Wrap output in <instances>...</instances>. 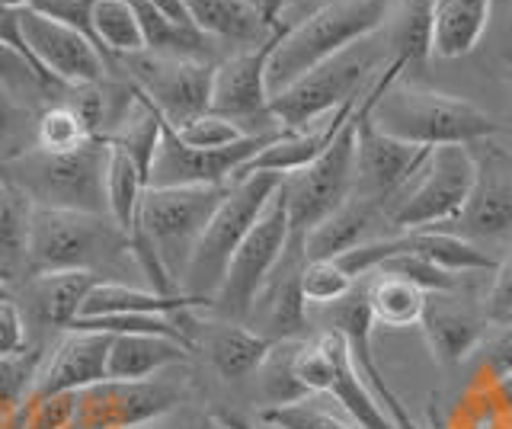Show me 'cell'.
<instances>
[{"instance_id": "cell-12", "label": "cell", "mask_w": 512, "mask_h": 429, "mask_svg": "<svg viewBox=\"0 0 512 429\" xmlns=\"http://www.w3.org/2000/svg\"><path fill=\"white\" fill-rule=\"evenodd\" d=\"M288 241H292V225H288V209H285L282 186H279V193L272 196L266 212L256 218V225L244 237V244H240L231 257V266H228V273H224L218 295L212 298L208 314L221 317V321L244 324L269 273L279 266Z\"/></svg>"}, {"instance_id": "cell-11", "label": "cell", "mask_w": 512, "mask_h": 429, "mask_svg": "<svg viewBox=\"0 0 512 429\" xmlns=\"http://www.w3.org/2000/svg\"><path fill=\"white\" fill-rule=\"evenodd\" d=\"M170 372H160L144 381L106 378L77 391L74 420L68 429H141L173 410L186 407L189 381Z\"/></svg>"}, {"instance_id": "cell-37", "label": "cell", "mask_w": 512, "mask_h": 429, "mask_svg": "<svg viewBox=\"0 0 512 429\" xmlns=\"http://www.w3.org/2000/svg\"><path fill=\"white\" fill-rule=\"evenodd\" d=\"M298 340H279L272 343L269 356L263 359V365L256 369V397H260L263 410L269 407H285V404H295L301 397H311L298 385L295 378V353H298Z\"/></svg>"}, {"instance_id": "cell-2", "label": "cell", "mask_w": 512, "mask_h": 429, "mask_svg": "<svg viewBox=\"0 0 512 429\" xmlns=\"http://www.w3.org/2000/svg\"><path fill=\"white\" fill-rule=\"evenodd\" d=\"M39 273H90L103 282L148 285L128 231L93 212H32L26 276Z\"/></svg>"}, {"instance_id": "cell-51", "label": "cell", "mask_w": 512, "mask_h": 429, "mask_svg": "<svg viewBox=\"0 0 512 429\" xmlns=\"http://www.w3.org/2000/svg\"><path fill=\"white\" fill-rule=\"evenodd\" d=\"M496 388H500V397H503L506 410L512 413V372H506L503 378H496Z\"/></svg>"}, {"instance_id": "cell-47", "label": "cell", "mask_w": 512, "mask_h": 429, "mask_svg": "<svg viewBox=\"0 0 512 429\" xmlns=\"http://www.w3.org/2000/svg\"><path fill=\"white\" fill-rule=\"evenodd\" d=\"M26 346H29V337H26V324H23L20 311H16L13 298L0 301V359L16 356V353H23Z\"/></svg>"}, {"instance_id": "cell-53", "label": "cell", "mask_w": 512, "mask_h": 429, "mask_svg": "<svg viewBox=\"0 0 512 429\" xmlns=\"http://www.w3.org/2000/svg\"><path fill=\"white\" fill-rule=\"evenodd\" d=\"M7 298H10V285L0 282V301H7Z\"/></svg>"}, {"instance_id": "cell-50", "label": "cell", "mask_w": 512, "mask_h": 429, "mask_svg": "<svg viewBox=\"0 0 512 429\" xmlns=\"http://www.w3.org/2000/svg\"><path fill=\"white\" fill-rule=\"evenodd\" d=\"M500 61L509 68V81H512V17L503 29V39H500Z\"/></svg>"}, {"instance_id": "cell-10", "label": "cell", "mask_w": 512, "mask_h": 429, "mask_svg": "<svg viewBox=\"0 0 512 429\" xmlns=\"http://www.w3.org/2000/svg\"><path fill=\"white\" fill-rule=\"evenodd\" d=\"M356 135L359 113L352 109L346 125L314 164L282 177V199L292 234H308L356 193Z\"/></svg>"}, {"instance_id": "cell-8", "label": "cell", "mask_w": 512, "mask_h": 429, "mask_svg": "<svg viewBox=\"0 0 512 429\" xmlns=\"http://www.w3.org/2000/svg\"><path fill=\"white\" fill-rule=\"evenodd\" d=\"M477 180V157L468 145L429 148L426 161L413 173L400 196L388 205V225L394 234L439 228L452 221L468 202Z\"/></svg>"}, {"instance_id": "cell-35", "label": "cell", "mask_w": 512, "mask_h": 429, "mask_svg": "<svg viewBox=\"0 0 512 429\" xmlns=\"http://www.w3.org/2000/svg\"><path fill=\"white\" fill-rule=\"evenodd\" d=\"M144 193H148V177L141 173V167L125 151L109 145L106 205H109V218L116 221L119 228L132 231L138 225V209H141Z\"/></svg>"}, {"instance_id": "cell-40", "label": "cell", "mask_w": 512, "mask_h": 429, "mask_svg": "<svg viewBox=\"0 0 512 429\" xmlns=\"http://www.w3.org/2000/svg\"><path fill=\"white\" fill-rule=\"evenodd\" d=\"M263 423L272 429H359L333 401L330 404L320 401V394L301 397V401L285 407L263 410Z\"/></svg>"}, {"instance_id": "cell-22", "label": "cell", "mask_w": 512, "mask_h": 429, "mask_svg": "<svg viewBox=\"0 0 512 429\" xmlns=\"http://www.w3.org/2000/svg\"><path fill=\"white\" fill-rule=\"evenodd\" d=\"M109 343H112V333L64 330L61 337L48 346L29 404L42 401V397H52V394L84 391L96 385V381H106Z\"/></svg>"}, {"instance_id": "cell-27", "label": "cell", "mask_w": 512, "mask_h": 429, "mask_svg": "<svg viewBox=\"0 0 512 429\" xmlns=\"http://www.w3.org/2000/svg\"><path fill=\"white\" fill-rule=\"evenodd\" d=\"M189 308L208 311L202 301H192L186 295H160L148 285L132 282H96L90 295L80 305L77 321H90V317H128V314H180Z\"/></svg>"}, {"instance_id": "cell-29", "label": "cell", "mask_w": 512, "mask_h": 429, "mask_svg": "<svg viewBox=\"0 0 512 429\" xmlns=\"http://www.w3.org/2000/svg\"><path fill=\"white\" fill-rule=\"evenodd\" d=\"M493 0H439L432 20V55L464 58L487 33Z\"/></svg>"}, {"instance_id": "cell-5", "label": "cell", "mask_w": 512, "mask_h": 429, "mask_svg": "<svg viewBox=\"0 0 512 429\" xmlns=\"http://www.w3.org/2000/svg\"><path fill=\"white\" fill-rule=\"evenodd\" d=\"M279 186H282V173H247V177H240L228 186V193H224L196 253L189 260V269L183 276L186 298L202 301L205 308H212V298L221 289L231 257L244 244V237L256 225V218L266 212L272 196L279 193Z\"/></svg>"}, {"instance_id": "cell-14", "label": "cell", "mask_w": 512, "mask_h": 429, "mask_svg": "<svg viewBox=\"0 0 512 429\" xmlns=\"http://www.w3.org/2000/svg\"><path fill=\"white\" fill-rule=\"evenodd\" d=\"M282 36V33H279ZM276 36V39H279ZM276 39L256 49L234 52L215 65L212 81V113L237 122L247 135H272L285 132L269 113V87H266V65Z\"/></svg>"}, {"instance_id": "cell-28", "label": "cell", "mask_w": 512, "mask_h": 429, "mask_svg": "<svg viewBox=\"0 0 512 429\" xmlns=\"http://www.w3.org/2000/svg\"><path fill=\"white\" fill-rule=\"evenodd\" d=\"M397 247L407 253H416V257H423L429 263H436L439 269H445V273H452V276H464V273H490L493 276L496 266H500V260L490 257V253L480 250L477 244L464 241L458 234L432 231V228L400 231Z\"/></svg>"}, {"instance_id": "cell-9", "label": "cell", "mask_w": 512, "mask_h": 429, "mask_svg": "<svg viewBox=\"0 0 512 429\" xmlns=\"http://www.w3.org/2000/svg\"><path fill=\"white\" fill-rule=\"evenodd\" d=\"M116 71L164 116L170 129H180L189 119L212 109L215 61L157 55L141 49L112 61V74Z\"/></svg>"}, {"instance_id": "cell-31", "label": "cell", "mask_w": 512, "mask_h": 429, "mask_svg": "<svg viewBox=\"0 0 512 429\" xmlns=\"http://www.w3.org/2000/svg\"><path fill=\"white\" fill-rule=\"evenodd\" d=\"M45 353L48 346H26L23 353L0 359V429H23Z\"/></svg>"}, {"instance_id": "cell-33", "label": "cell", "mask_w": 512, "mask_h": 429, "mask_svg": "<svg viewBox=\"0 0 512 429\" xmlns=\"http://www.w3.org/2000/svg\"><path fill=\"white\" fill-rule=\"evenodd\" d=\"M423 301H426V292L416 289L407 279L388 276V273L368 276V308H372L375 324H384V327L420 324Z\"/></svg>"}, {"instance_id": "cell-43", "label": "cell", "mask_w": 512, "mask_h": 429, "mask_svg": "<svg viewBox=\"0 0 512 429\" xmlns=\"http://www.w3.org/2000/svg\"><path fill=\"white\" fill-rule=\"evenodd\" d=\"M375 273H388V276L407 279V282L416 285V289H423L426 295L429 292H452L461 285V276L445 273V269H439L436 263H429L423 257H416V253H407V250H400V253H394V257H388L375 269Z\"/></svg>"}, {"instance_id": "cell-36", "label": "cell", "mask_w": 512, "mask_h": 429, "mask_svg": "<svg viewBox=\"0 0 512 429\" xmlns=\"http://www.w3.org/2000/svg\"><path fill=\"white\" fill-rule=\"evenodd\" d=\"M90 23H93V39L109 61V71L116 58L135 55L144 49L141 26L128 0H96Z\"/></svg>"}, {"instance_id": "cell-34", "label": "cell", "mask_w": 512, "mask_h": 429, "mask_svg": "<svg viewBox=\"0 0 512 429\" xmlns=\"http://www.w3.org/2000/svg\"><path fill=\"white\" fill-rule=\"evenodd\" d=\"M0 87L36 109L58 103L64 93L61 81H55L52 74H45L26 52L13 49L7 42H0Z\"/></svg>"}, {"instance_id": "cell-32", "label": "cell", "mask_w": 512, "mask_h": 429, "mask_svg": "<svg viewBox=\"0 0 512 429\" xmlns=\"http://www.w3.org/2000/svg\"><path fill=\"white\" fill-rule=\"evenodd\" d=\"M442 429H512V413L503 404L496 378L474 369L468 388L455 397Z\"/></svg>"}, {"instance_id": "cell-6", "label": "cell", "mask_w": 512, "mask_h": 429, "mask_svg": "<svg viewBox=\"0 0 512 429\" xmlns=\"http://www.w3.org/2000/svg\"><path fill=\"white\" fill-rule=\"evenodd\" d=\"M231 186V183H228ZM228 186H176V189H151L141 199L138 225L128 234H138L157 253L164 273L183 292V276L189 269L202 234L221 205Z\"/></svg>"}, {"instance_id": "cell-48", "label": "cell", "mask_w": 512, "mask_h": 429, "mask_svg": "<svg viewBox=\"0 0 512 429\" xmlns=\"http://www.w3.org/2000/svg\"><path fill=\"white\" fill-rule=\"evenodd\" d=\"M141 429H221V423L215 417H205V413H196V410H173L167 413V417H160L148 426H141Z\"/></svg>"}, {"instance_id": "cell-7", "label": "cell", "mask_w": 512, "mask_h": 429, "mask_svg": "<svg viewBox=\"0 0 512 429\" xmlns=\"http://www.w3.org/2000/svg\"><path fill=\"white\" fill-rule=\"evenodd\" d=\"M378 68L375 45L356 42L346 52L320 61L317 68L301 74L295 84H288L282 93L269 100V113L288 132L311 129V125L330 119L343 106L362 100V93L372 87Z\"/></svg>"}, {"instance_id": "cell-56", "label": "cell", "mask_w": 512, "mask_h": 429, "mask_svg": "<svg viewBox=\"0 0 512 429\" xmlns=\"http://www.w3.org/2000/svg\"><path fill=\"white\" fill-rule=\"evenodd\" d=\"M509 87H512V81H509Z\"/></svg>"}, {"instance_id": "cell-44", "label": "cell", "mask_w": 512, "mask_h": 429, "mask_svg": "<svg viewBox=\"0 0 512 429\" xmlns=\"http://www.w3.org/2000/svg\"><path fill=\"white\" fill-rule=\"evenodd\" d=\"M173 135L183 141L186 148H205V151H218V148H231L240 138H247V132L240 129L237 122L224 119L218 113H202L196 119H189L180 129H173Z\"/></svg>"}, {"instance_id": "cell-21", "label": "cell", "mask_w": 512, "mask_h": 429, "mask_svg": "<svg viewBox=\"0 0 512 429\" xmlns=\"http://www.w3.org/2000/svg\"><path fill=\"white\" fill-rule=\"evenodd\" d=\"M420 327L439 365L455 369V365H461L464 359H471L477 353L480 340H484L490 330V317H487L484 301H477L474 295H464L458 285L452 292L426 295Z\"/></svg>"}, {"instance_id": "cell-42", "label": "cell", "mask_w": 512, "mask_h": 429, "mask_svg": "<svg viewBox=\"0 0 512 429\" xmlns=\"http://www.w3.org/2000/svg\"><path fill=\"white\" fill-rule=\"evenodd\" d=\"M352 279L336 260H308L301 269V295L308 301V308H330L340 298L352 292Z\"/></svg>"}, {"instance_id": "cell-13", "label": "cell", "mask_w": 512, "mask_h": 429, "mask_svg": "<svg viewBox=\"0 0 512 429\" xmlns=\"http://www.w3.org/2000/svg\"><path fill=\"white\" fill-rule=\"evenodd\" d=\"M279 135L282 132L247 135L231 148L205 151V148H186L183 141L173 135L170 125H164V135H160V145H157L154 164H151V173H148V186L151 189L228 186V183L237 180V173L244 170L272 138H279Z\"/></svg>"}, {"instance_id": "cell-39", "label": "cell", "mask_w": 512, "mask_h": 429, "mask_svg": "<svg viewBox=\"0 0 512 429\" xmlns=\"http://www.w3.org/2000/svg\"><path fill=\"white\" fill-rule=\"evenodd\" d=\"M42 109L0 87V170L36 148V119Z\"/></svg>"}, {"instance_id": "cell-41", "label": "cell", "mask_w": 512, "mask_h": 429, "mask_svg": "<svg viewBox=\"0 0 512 429\" xmlns=\"http://www.w3.org/2000/svg\"><path fill=\"white\" fill-rule=\"evenodd\" d=\"M87 141H90L87 125L80 122V116L71 106L52 103L39 113V119H36V148L39 151L61 154V151H74L80 145H87Z\"/></svg>"}, {"instance_id": "cell-17", "label": "cell", "mask_w": 512, "mask_h": 429, "mask_svg": "<svg viewBox=\"0 0 512 429\" xmlns=\"http://www.w3.org/2000/svg\"><path fill=\"white\" fill-rule=\"evenodd\" d=\"M96 279L90 273H39L10 285V298L26 324L29 346H52L77 317Z\"/></svg>"}, {"instance_id": "cell-19", "label": "cell", "mask_w": 512, "mask_h": 429, "mask_svg": "<svg viewBox=\"0 0 512 429\" xmlns=\"http://www.w3.org/2000/svg\"><path fill=\"white\" fill-rule=\"evenodd\" d=\"M183 333L192 343V353H202L208 365L215 369L221 381H247L256 375V369L269 356L272 340L260 337L256 330L237 321H221V317L208 314L202 308H189L183 314H176Z\"/></svg>"}, {"instance_id": "cell-30", "label": "cell", "mask_w": 512, "mask_h": 429, "mask_svg": "<svg viewBox=\"0 0 512 429\" xmlns=\"http://www.w3.org/2000/svg\"><path fill=\"white\" fill-rule=\"evenodd\" d=\"M32 212L36 209L29 199L0 180V273L10 279V285L26 279Z\"/></svg>"}, {"instance_id": "cell-23", "label": "cell", "mask_w": 512, "mask_h": 429, "mask_svg": "<svg viewBox=\"0 0 512 429\" xmlns=\"http://www.w3.org/2000/svg\"><path fill=\"white\" fill-rule=\"evenodd\" d=\"M183 7L202 36L218 45H234L237 52L266 45L285 29V23L272 26L253 0H183Z\"/></svg>"}, {"instance_id": "cell-25", "label": "cell", "mask_w": 512, "mask_h": 429, "mask_svg": "<svg viewBox=\"0 0 512 429\" xmlns=\"http://www.w3.org/2000/svg\"><path fill=\"white\" fill-rule=\"evenodd\" d=\"M356 103L343 106L340 113H333L330 119L311 125V129H298V132L285 129L279 138H272L269 145L260 154H256L244 170L237 173V180L247 177V173H282V177H288V173L304 170L308 164H314L317 157L330 148V141L336 138V132H340L343 125H346V119L352 116Z\"/></svg>"}, {"instance_id": "cell-45", "label": "cell", "mask_w": 512, "mask_h": 429, "mask_svg": "<svg viewBox=\"0 0 512 429\" xmlns=\"http://www.w3.org/2000/svg\"><path fill=\"white\" fill-rule=\"evenodd\" d=\"M74 407H77V391L52 394V397H42V401H32L29 410H26L23 429H68L71 420H74Z\"/></svg>"}, {"instance_id": "cell-55", "label": "cell", "mask_w": 512, "mask_h": 429, "mask_svg": "<svg viewBox=\"0 0 512 429\" xmlns=\"http://www.w3.org/2000/svg\"><path fill=\"white\" fill-rule=\"evenodd\" d=\"M253 4H260V0H253Z\"/></svg>"}, {"instance_id": "cell-46", "label": "cell", "mask_w": 512, "mask_h": 429, "mask_svg": "<svg viewBox=\"0 0 512 429\" xmlns=\"http://www.w3.org/2000/svg\"><path fill=\"white\" fill-rule=\"evenodd\" d=\"M484 308H487L490 324L512 317V250H506L500 257V266H496L490 289L484 295Z\"/></svg>"}, {"instance_id": "cell-49", "label": "cell", "mask_w": 512, "mask_h": 429, "mask_svg": "<svg viewBox=\"0 0 512 429\" xmlns=\"http://www.w3.org/2000/svg\"><path fill=\"white\" fill-rule=\"evenodd\" d=\"M298 4H304V0H260V10L272 26H282V17Z\"/></svg>"}, {"instance_id": "cell-20", "label": "cell", "mask_w": 512, "mask_h": 429, "mask_svg": "<svg viewBox=\"0 0 512 429\" xmlns=\"http://www.w3.org/2000/svg\"><path fill=\"white\" fill-rule=\"evenodd\" d=\"M304 263H308V257H304V234H292L279 266L269 273L244 321L250 330L272 343L308 337V301L301 295Z\"/></svg>"}, {"instance_id": "cell-38", "label": "cell", "mask_w": 512, "mask_h": 429, "mask_svg": "<svg viewBox=\"0 0 512 429\" xmlns=\"http://www.w3.org/2000/svg\"><path fill=\"white\" fill-rule=\"evenodd\" d=\"M439 0H404L394 20V61L404 68L432 55V20Z\"/></svg>"}, {"instance_id": "cell-24", "label": "cell", "mask_w": 512, "mask_h": 429, "mask_svg": "<svg viewBox=\"0 0 512 429\" xmlns=\"http://www.w3.org/2000/svg\"><path fill=\"white\" fill-rule=\"evenodd\" d=\"M394 234L388 225V215L375 202H365L352 196L346 205H340L330 218L320 221L317 228L304 234V257L308 260H336L349 253L352 247H362L368 241Z\"/></svg>"}, {"instance_id": "cell-3", "label": "cell", "mask_w": 512, "mask_h": 429, "mask_svg": "<svg viewBox=\"0 0 512 429\" xmlns=\"http://www.w3.org/2000/svg\"><path fill=\"white\" fill-rule=\"evenodd\" d=\"M391 13L394 0H327V4H317L304 20L288 23L272 45L266 65L269 97L295 84L320 61L372 39L391 20Z\"/></svg>"}, {"instance_id": "cell-4", "label": "cell", "mask_w": 512, "mask_h": 429, "mask_svg": "<svg viewBox=\"0 0 512 429\" xmlns=\"http://www.w3.org/2000/svg\"><path fill=\"white\" fill-rule=\"evenodd\" d=\"M109 141L90 138L74 151L32 148L0 170V180L29 199L32 209L109 215L106 205Z\"/></svg>"}, {"instance_id": "cell-54", "label": "cell", "mask_w": 512, "mask_h": 429, "mask_svg": "<svg viewBox=\"0 0 512 429\" xmlns=\"http://www.w3.org/2000/svg\"><path fill=\"white\" fill-rule=\"evenodd\" d=\"M0 282H7V285H10V279H7V276H4V273H0Z\"/></svg>"}, {"instance_id": "cell-15", "label": "cell", "mask_w": 512, "mask_h": 429, "mask_svg": "<svg viewBox=\"0 0 512 429\" xmlns=\"http://www.w3.org/2000/svg\"><path fill=\"white\" fill-rule=\"evenodd\" d=\"M16 13H20V33L29 58L64 87L96 84L112 74L100 45L84 33L45 17L36 7H16Z\"/></svg>"}, {"instance_id": "cell-18", "label": "cell", "mask_w": 512, "mask_h": 429, "mask_svg": "<svg viewBox=\"0 0 512 429\" xmlns=\"http://www.w3.org/2000/svg\"><path fill=\"white\" fill-rule=\"evenodd\" d=\"M359 113V135H356V193L365 202H375L388 215V205L400 196V189L410 183V177L426 161L429 148H413L391 135H381L368 122V100L356 106Z\"/></svg>"}, {"instance_id": "cell-52", "label": "cell", "mask_w": 512, "mask_h": 429, "mask_svg": "<svg viewBox=\"0 0 512 429\" xmlns=\"http://www.w3.org/2000/svg\"><path fill=\"white\" fill-rule=\"evenodd\" d=\"M4 7H10V10H16V7H26V4H32V0H0Z\"/></svg>"}, {"instance_id": "cell-1", "label": "cell", "mask_w": 512, "mask_h": 429, "mask_svg": "<svg viewBox=\"0 0 512 429\" xmlns=\"http://www.w3.org/2000/svg\"><path fill=\"white\" fill-rule=\"evenodd\" d=\"M404 74L400 61H388L384 71L365 90L368 100V122L381 135H391L413 148H442V145H477L503 132V125L484 109L448 97L439 90L404 87L397 77Z\"/></svg>"}, {"instance_id": "cell-26", "label": "cell", "mask_w": 512, "mask_h": 429, "mask_svg": "<svg viewBox=\"0 0 512 429\" xmlns=\"http://www.w3.org/2000/svg\"><path fill=\"white\" fill-rule=\"evenodd\" d=\"M192 349L180 340L157 333H116L109 343L106 378L112 381H144L176 365H189Z\"/></svg>"}, {"instance_id": "cell-16", "label": "cell", "mask_w": 512, "mask_h": 429, "mask_svg": "<svg viewBox=\"0 0 512 429\" xmlns=\"http://www.w3.org/2000/svg\"><path fill=\"white\" fill-rule=\"evenodd\" d=\"M432 231L458 234L490 257H496L493 247H503V253L512 250V157L493 154L487 161H477V180L468 202L452 221Z\"/></svg>"}]
</instances>
